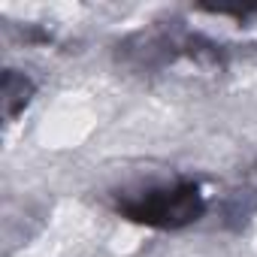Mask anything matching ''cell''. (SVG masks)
<instances>
[{
	"label": "cell",
	"instance_id": "1",
	"mask_svg": "<svg viewBox=\"0 0 257 257\" xmlns=\"http://www.w3.org/2000/svg\"><path fill=\"white\" fill-rule=\"evenodd\" d=\"M115 209L121 218L134 224H146L158 230H179L203 215L206 200H203V188L194 179H179L173 185H158L134 197H121Z\"/></svg>",
	"mask_w": 257,
	"mask_h": 257
},
{
	"label": "cell",
	"instance_id": "2",
	"mask_svg": "<svg viewBox=\"0 0 257 257\" xmlns=\"http://www.w3.org/2000/svg\"><path fill=\"white\" fill-rule=\"evenodd\" d=\"M31 94H34L31 79L19 76L16 70H7V76H4V97H7V115H10V118H16L19 109L28 106Z\"/></svg>",
	"mask_w": 257,
	"mask_h": 257
}]
</instances>
